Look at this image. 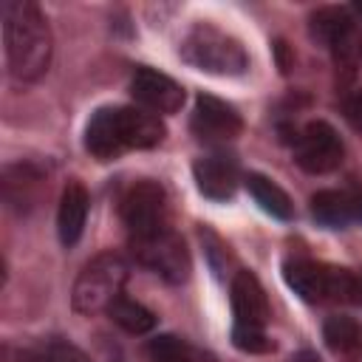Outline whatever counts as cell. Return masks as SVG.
<instances>
[{
    "label": "cell",
    "mask_w": 362,
    "mask_h": 362,
    "mask_svg": "<svg viewBox=\"0 0 362 362\" xmlns=\"http://www.w3.org/2000/svg\"><path fill=\"white\" fill-rule=\"evenodd\" d=\"M3 42L6 65L17 82H37L51 65V28L45 14L31 0H3Z\"/></svg>",
    "instance_id": "obj_1"
},
{
    "label": "cell",
    "mask_w": 362,
    "mask_h": 362,
    "mask_svg": "<svg viewBox=\"0 0 362 362\" xmlns=\"http://www.w3.org/2000/svg\"><path fill=\"white\" fill-rule=\"evenodd\" d=\"M164 133V122L144 107H99L85 124V150L99 161H110L124 150H150L161 144Z\"/></svg>",
    "instance_id": "obj_2"
},
{
    "label": "cell",
    "mask_w": 362,
    "mask_h": 362,
    "mask_svg": "<svg viewBox=\"0 0 362 362\" xmlns=\"http://www.w3.org/2000/svg\"><path fill=\"white\" fill-rule=\"evenodd\" d=\"M127 260L116 252H102L85 269L76 274L74 288H71V305L79 314H99L107 311L124 291L127 283Z\"/></svg>",
    "instance_id": "obj_3"
},
{
    "label": "cell",
    "mask_w": 362,
    "mask_h": 362,
    "mask_svg": "<svg viewBox=\"0 0 362 362\" xmlns=\"http://www.w3.org/2000/svg\"><path fill=\"white\" fill-rule=\"evenodd\" d=\"M181 59L198 71L221 76H235L249 68L243 45L209 23H198L187 31V37L181 40Z\"/></svg>",
    "instance_id": "obj_4"
},
{
    "label": "cell",
    "mask_w": 362,
    "mask_h": 362,
    "mask_svg": "<svg viewBox=\"0 0 362 362\" xmlns=\"http://www.w3.org/2000/svg\"><path fill=\"white\" fill-rule=\"evenodd\" d=\"M122 221L130 232V240L170 229V201L164 187L156 181L133 184L122 198Z\"/></svg>",
    "instance_id": "obj_5"
},
{
    "label": "cell",
    "mask_w": 362,
    "mask_h": 362,
    "mask_svg": "<svg viewBox=\"0 0 362 362\" xmlns=\"http://www.w3.org/2000/svg\"><path fill=\"white\" fill-rule=\"evenodd\" d=\"M130 246H133L136 260L141 266H147L150 272H156L158 277H164L167 283H184L192 272L189 252H187L181 235H175L173 229H164L150 238H136V240H130Z\"/></svg>",
    "instance_id": "obj_6"
},
{
    "label": "cell",
    "mask_w": 362,
    "mask_h": 362,
    "mask_svg": "<svg viewBox=\"0 0 362 362\" xmlns=\"http://www.w3.org/2000/svg\"><path fill=\"white\" fill-rule=\"evenodd\" d=\"M342 156H345V147L339 133L322 119L308 122L294 136V158L305 173H314V175L331 173L342 164Z\"/></svg>",
    "instance_id": "obj_7"
},
{
    "label": "cell",
    "mask_w": 362,
    "mask_h": 362,
    "mask_svg": "<svg viewBox=\"0 0 362 362\" xmlns=\"http://www.w3.org/2000/svg\"><path fill=\"white\" fill-rule=\"evenodd\" d=\"M130 93L139 102V107L150 110V113H175L184 105V88L153 68H136L133 79H130Z\"/></svg>",
    "instance_id": "obj_8"
},
{
    "label": "cell",
    "mask_w": 362,
    "mask_h": 362,
    "mask_svg": "<svg viewBox=\"0 0 362 362\" xmlns=\"http://www.w3.org/2000/svg\"><path fill=\"white\" fill-rule=\"evenodd\" d=\"M243 130V119L240 113L209 93H201L195 99V110H192V133L201 141H229Z\"/></svg>",
    "instance_id": "obj_9"
},
{
    "label": "cell",
    "mask_w": 362,
    "mask_h": 362,
    "mask_svg": "<svg viewBox=\"0 0 362 362\" xmlns=\"http://www.w3.org/2000/svg\"><path fill=\"white\" fill-rule=\"evenodd\" d=\"M192 175L198 189L212 198V201H226L235 195L238 184H240V170L238 161L226 153H212V156H201L192 164Z\"/></svg>",
    "instance_id": "obj_10"
},
{
    "label": "cell",
    "mask_w": 362,
    "mask_h": 362,
    "mask_svg": "<svg viewBox=\"0 0 362 362\" xmlns=\"http://www.w3.org/2000/svg\"><path fill=\"white\" fill-rule=\"evenodd\" d=\"M232 311H235L238 325L266 328L272 308H269V300H266L260 280L252 272H238L232 277Z\"/></svg>",
    "instance_id": "obj_11"
},
{
    "label": "cell",
    "mask_w": 362,
    "mask_h": 362,
    "mask_svg": "<svg viewBox=\"0 0 362 362\" xmlns=\"http://www.w3.org/2000/svg\"><path fill=\"white\" fill-rule=\"evenodd\" d=\"M288 288L305 303H325L331 297V266L314 263L308 257H291L283 266Z\"/></svg>",
    "instance_id": "obj_12"
},
{
    "label": "cell",
    "mask_w": 362,
    "mask_h": 362,
    "mask_svg": "<svg viewBox=\"0 0 362 362\" xmlns=\"http://www.w3.org/2000/svg\"><path fill=\"white\" fill-rule=\"evenodd\" d=\"M88 189L79 181H68L62 195H59V209H57V235L62 246H74L82 232H85V221H88Z\"/></svg>",
    "instance_id": "obj_13"
},
{
    "label": "cell",
    "mask_w": 362,
    "mask_h": 362,
    "mask_svg": "<svg viewBox=\"0 0 362 362\" xmlns=\"http://www.w3.org/2000/svg\"><path fill=\"white\" fill-rule=\"evenodd\" d=\"M311 37L334 51H348L354 40V17L348 8L325 6L311 14Z\"/></svg>",
    "instance_id": "obj_14"
},
{
    "label": "cell",
    "mask_w": 362,
    "mask_h": 362,
    "mask_svg": "<svg viewBox=\"0 0 362 362\" xmlns=\"http://www.w3.org/2000/svg\"><path fill=\"white\" fill-rule=\"evenodd\" d=\"M311 215L317 223L328 229H342L351 221H356V192L320 189L311 195Z\"/></svg>",
    "instance_id": "obj_15"
},
{
    "label": "cell",
    "mask_w": 362,
    "mask_h": 362,
    "mask_svg": "<svg viewBox=\"0 0 362 362\" xmlns=\"http://www.w3.org/2000/svg\"><path fill=\"white\" fill-rule=\"evenodd\" d=\"M150 362H215V356L198 345H192L184 337L175 334H158L147 345Z\"/></svg>",
    "instance_id": "obj_16"
},
{
    "label": "cell",
    "mask_w": 362,
    "mask_h": 362,
    "mask_svg": "<svg viewBox=\"0 0 362 362\" xmlns=\"http://www.w3.org/2000/svg\"><path fill=\"white\" fill-rule=\"evenodd\" d=\"M246 189L252 192V198L260 204L263 212H269L272 218H280V221H288L294 206H291V198L286 195V189L280 184H274L272 178L260 175V173H249L246 178Z\"/></svg>",
    "instance_id": "obj_17"
},
{
    "label": "cell",
    "mask_w": 362,
    "mask_h": 362,
    "mask_svg": "<svg viewBox=\"0 0 362 362\" xmlns=\"http://www.w3.org/2000/svg\"><path fill=\"white\" fill-rule=\"evenodd\" d=\"M40 184V173L31 164H11L3 170V198L14 209H25L34 201V189Z\"/></svg>",
    "instance_id": "obj_18"
},
{
    "label": "cell",
    "mask_w": 362,
    "mask_h": 362,
    "mask_svg": "<svg viewBox=\"0 0 362 362\" xmlns=\"http://www.w3.org/2000/svg\"><path fill=\"white\" fill-rule=\"evenodd\" d=\"M107 314H110V320H113L119 328H124L127 334H147V331L156 328V314H153L147 305H141L139 300H130V297H124V294L107 308Z\"/></svg>",
    "instance_id": "obj_19"
},
{
    "label": "cell",
    "mask_w": 362,
    "mask_h": 362,
    "mask_svg": "<svg viewBox=\"0 0 362 362\" xmlns=\"http://www.w3.org/2000/svg\"><path fill=\"white\" fill-rule=\"evenodd\" d=\"M322 337L328 342V348L339 351V354H348V351H356L362 345V328L354 317H345V314H334L325 320L322 325Z\"/></svg>",
    "instance_id": "obj_20"
},
{
    "label": "cell",
    "mask_w": 362,
    "mask_h": 362,
    "mask_svg": "<svg viewBox=\"0 0 362 362\" xmlns=\"http://www.w3.org/2000/svg\"><path fill=\"white\" fill-rule=\"evenodd\" d=\"M232 345L243 354H269L274 342L269 339L266 328H252V325H232Z\"/></svg>",
    "instance_id": "obj_21"
},
{
    "label": "cell",
    "mask_w": 362,
    "mask_h": 362,
    "mask_svg": "<svg viewBox=\"0 0 362 362\" xmlns=\"http://www.w3.org/2000/svg\"><path fill=\"white\" fill-rule=\"evenodd\" d=\"M31 362H90V356L71 342H48L31 354Z\"/></svg>",
    "instance_id": "obj_22"
},
{
    "label": "cell",
    "mask_w": 362,
    "mask_h": 362,
    "mask_svg": "<svg viewBox=\"0 0 362 362\" xmlns=\"http://www.w3.org/2000/svg\"><path fill=\"white\" fill-rule=\"evenodd\" d=\"M345 116H348V122L362 133V90L354 93V96L345 102Z\"/></svg>",
    "instance_id": "obj_23"
},
{
    "label": "cell",
    "mask_w": 362,
    "mask_h": 362,
    "mask_svg": "<svg viewBox=\"0 0 362 362\" xmlns=\"http://www.w3.org/2000/svg\"><path fill=\"white\" fill-rule=\"evenodd\" d=\"M291 362H322V359H320L314 351H300V354L291 356Z\"/></svg>",
    "instance_id": "obj_24"
},
{
    "label": "cell",
    "mask_w": 362,
    "mask_h": 362,
    "mask_svg": "<svg viewBox=\"0 0 362 362\" xmlns=\"http://www.w3.org/2000/svg\"><path fill=\"white\" fill-rule=\"evenodd\" d=\"M354 11H356V14H359V17H362V0H359V3H356V6H354Z\"/></svg>",
    "instance_id": "obj_25"
}]
</instances>
